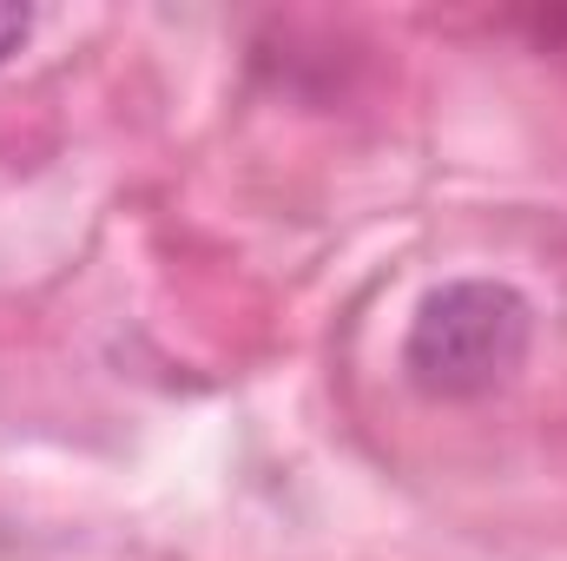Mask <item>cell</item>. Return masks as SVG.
<instances>
[{
	"instance_id": "1",
	"label": "cell",
	"mask_w": 567,
	"mask_h": 561,
	"mask_svg": "<svg viewBox=\"0 0 567 561\" xmlns=\"http://www.w3.org/2000/svg\"><path fill=\"white\" fill-rule=\"evenodd\" d=\"M528 344H535V304L508 278H449L416 304L403 330V370L423 397L475 404L515 384Z\"/></svg>"
},
{
	"instance_id": "2",
	"label": "cell",
	"mask_w": 567,
	"mask_h": 561,
	"mask_svg": "<svg viewBox=\"0 0 567 561\" xmlns=\"http://www.w3.org/2000/svg\"><path fill=\"white\" fill-rule=\"evenodd\" d=\"M33 40V7H13V0H0V67L20 53Z\"/></svg>"
}]
</instances>
